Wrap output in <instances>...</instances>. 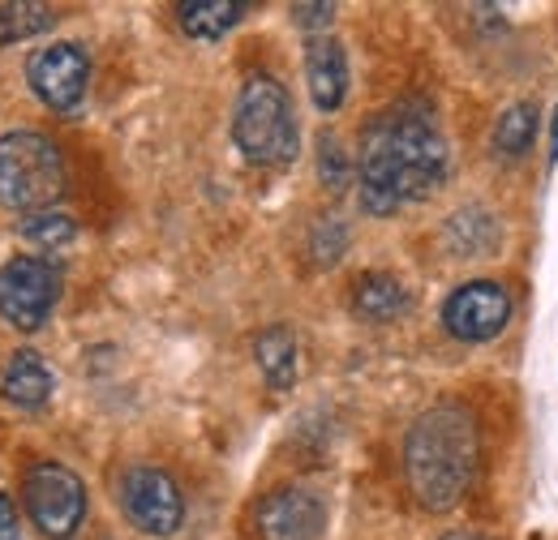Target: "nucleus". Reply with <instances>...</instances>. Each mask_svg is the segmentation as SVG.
Instances as JSON below:
<instances>
[{
	"mask_svg": "<svg viewBox=\"0 0 558 540\" xmlns=\"http://www.w3.org/2000/svg\"><path fill=\"white\" fill-rule=\"evenodd\" d=\"M356 172L361 206L369 214H396L447 181V142L425 108H400L365 130Z\"/></svg>",
	"mask_w": 558,
	"mask_h": 540,
	"instance_id": "1",
	"label": "nucleus"
},
{
	"mask_svg": "<svg viewBox=\"0 0 558 540\" xmlns=\"http://www.w3.org/2000/svg\"><path fill=\"white\" fill-rule=\"evenodd\" d=\"M404 472L425 511H451L477 472V420L460 404L421 412L404 438Z\"/></svg>",
	"mask_w": 558,
	"mask_h": 540,
	"instance_id": "2",
	"label": "nucleus"
},
{
	"mask_svg": "<svg viewBox=\"0 0 558 540\" xmlns=\"http://www.w3.org/2000/svg\"><path fill=\"white\" fill-rule=\"evenodd\" d=\"M232 137L241 146V155L250 163L263 168H283L296 159V116H292V99L276 77L254 73L241 86L236 99V116H232Z\"/></svg>",
	"mask_w": 558,
	"mask_h": 540,
	"instance_id": "3",
	"label": "nucleus"
},
{
	"mask_svg": "<svg viewBox=\"0 0 558 540\" xmlns=\"http://www.w3.org/2000/svg\"><path fill=\"white\" fill-rule=\"evenodd\" d=\"M65 194L61 150L44 134L13 130L0 137V202L22 214L52 210Z\"/></svg>",
	"mask_w": 558,
	"mask_h": 540,
	"instance_id": "4",
	"label": "nucleus"
},
{
	"mask_svg": "<svg viewBox=\"0 0 558 540\" xmlns=\"http://www.w3.org/2000/svg\"><path fill=\"white\" fill-rule=\"evenodd\" d=\"M22 502L35 528L52 540H70L86 519V484L65 464H35L22 480Z\"/></svg>",
	"mask_w": 558,
	"mask_h": 540,
	"instance_id": "5",
	"label": "nucleus"
},
{
	"mask_svg": "<svg viewBox=\"0 0 558 540\" xmlns=\"http://www.w3.org/2000/svg\"><path fill=\"white\" fill-rule=\"evenodd\" d=\"M61 296V270L48 258H13L0 267V318L17 331H39Z\"/></svg>",
	"mask_w": 558,
	"mask_h": 540,
	"instance_id": "6",
	"label": "nucleus"
},
{
	"mask_svg": "<svg viewBox=\"0 0 558 540\" xmlns=\"http://www.w3.org/2000/svg\"><path fill=\"white\" fill-rule=\"evenodd\" d=\"M121 511L146 537H172L185 519V502H181L177 480L163 468H150V464H134L121 476Z\"/></svg>",
	"mask_w": 558,
	"mask_h": 540,
	"instance_id": "7",
	"label": "nucleus"
},
{
	"mask_svg": "<svg viewBox=\"0 0 558 540\" xmlns=\"http://www.w3.org/2000/svg\"><path fill=\"white\" fill-rule=\"evenodd\" d=\"M507 322H511V296L502 283H489V279L456 287L442 305V327L464 343H486L502 335Z\"/></svg>",
	"mask_w": 558,
	"mask_h": 540,
	"instance_id": "8",
	"label": "nucleus"
},
{
	"mask_svg": "<svg viewBox=\"0 0 558 540\" xmlns=\"http://www.w3.org/2000/svg\"><path fill=\"white\" fill-rule=\"evenodd\" d=\"M26 77L35 86V95L52 108V112H70L82 103L86 82H90V61L77 44H48L31 57Z\"/></svg>",
	"mask_w": 558,
	"mask_h": 540,
	"instance_id": "9",
	"label": "nucleus"
},
{
	"mask_svg": "<svg viewBox=\"0 0 558 540\" xmlns=\"http://www.w3.org/2000/svg\"><path fill=\"white\" fill-rule=\"evenodd\" d=\"M327 506L310 489H276L258 506V537L263 540H323Z\"/></svg>",
	"mask_w": 558,
	"mask_h": 540,
	"instance_id": "10",
	"label": "nucleus"
},
{
	"mask_svg": "<svg viewBox=\"0 0 558 540\" xmlns=\"http://www.w3.org/2000/svg\"><path fill=\"white\" fill-rule=\"evenodd\" d=\"M305 77H310V95L323 112H336L349 95V57L331 35H314L305 44Z\"/></svg>",
	"mask_w": 558,
	"mask_h": 540,
	"instance_id": "11",
	"label": "nucleus"
},
{
	"mask_svg": "<svg viewBox=\"0 0 558 540\" xmlns=\"http://www.w3.org/2000/svg\"><path fill=\"white\" fill-rule=\"evenodd\" d=\"M352 309L369 322H391L409 309V292L396 274H383V270H369L356 279V292H352Z\"/></svg>",
	"mask_w": 558,
	"mask_h": 540,
	"instance_id": "12",
	"label": "nucleus"
},
{
	"mask_svg": "<svg viewBox=\"0 0 558 540\" xmlns=\"http://www.w3.org/2000/svg\"><path fill=\"white\" fill-rule=\"evenodd\" d=\"M0 395L17 407L48 404V395H52V369L35 352H13L9 369H4V382H0Z\"/></svg>",
	"mask_w": 558,
	"mask_h": 540,
	"instance_id": "13",
	"label": "nucleus"
},
{
	"mask_svg": "<svg viewBox=\"0 0 558 540\" xmlns=\"http://www.w3.org/2000/svg\"><path fill=\"white\" fill-rule=\"evenodd\" d=\"M254 356H258L263 378L276 391H288L296 382V335L288 327H267L263 335L254 339Z\"/></svg>",
	"mask_w": 558,
	"mask_h": 540,
	"instance_id": "14",
	"label": "nucleus"
},
{
	"mask_svg": "<svg viewBox=\"0 0 558 540\" xmlns=\"http://www.w3.org/2000/svg\"><path fill=\"white\" fill-rule=\"evenodd\" d=\"M177 13H181V30L190 39H219L241 22L245 4L241 0H185Z\"/></svg>",
	"mask_w": 558,
	"mask_h": 540,
	"instance_id": "15",
	"label": "nucleus"
},
{
	"mask_svg": "<svg viewBox=\"0 0 558 540\" xmlns=\"http://www.w3.org/2000/svg\"><path fill=\"white\" fill-rule=\"evenodd\" d=\"M533 137H537V108L533 103H511L494 125V150L515 159L533 146Z\"/></svg>",
	"mask_w": 558,
	"mask_h": 540,
	"instance_id": "16",
	"label": "nucleus"
},
{
	"mask_svg": "<svg viewBox=\"0 0 558 540\" xmlns=\"http://www.w3.org/2000/svg\"><path fill=\"white\" fill-rule=\"evenodd\" d=\"M52 22H57V13L48 4H35V0L0 4V44H22L31 35H44Z\"/></svg>",
	"mask_w": 558,
	"mask_h": 540,
	"instance_id": "17",
	"label": "nucleus"
},
{
	"mask_svg": "<svg viewBox=\"0 0 558 540\" xmlns=\"http://www.w3.org/2000/svg\"><path fill=\"white\" fill-rule=\"evenodd\" d=\"M22 236L35 241V245H65L73 241V219L70 214H57V210H39V214H26L22 219Z\"/></svg>",
	"mask_w": 558,
	"mask_h": 540,
	"instance_id": "18",
	"label": "nucleus"
},
{
	"mask_svg": "<svg viewBox=\"0 0 558 540\" xmlns=\"http://www.w3.org/2000/svg\"><path fill=\"white\" fill-rule=\"evenodd\" d=\"M0 540H22L17 506H13V498H4V493H0Z\"/></svg>",
	"mask_w": 558,
	"mask_h": 540,
	"instance_id": "19",
	"label": "nucleus"
},
{
	"mask_svg": "<svg viewBox=\"0 0 558 540\" xmlns=\"http://www.w3.org/2000/svg\"><path fill=\"white\" fill-rule=\"evenodd\" d=\"M331 4H292V17L301 22V26H327L331 22Z\"/></svg>",
	"mask_w": 558,
	"mask_h": 540,
	"instance_id": "20",
	"label": "nucleus"
},
{
	"mask_svg": "<svg viewBox=\"0 0 558 540\" xmlns=\"http://www.w3.org/2000/svg\"><path fill=\"white\" fill-rule=\"evenodd\" d=\"M323 150H327V159H323V176H327L331 185H340V181H344V159H340V146L327 137V142H323Z\"/></svg>",
	"mask_w": 558,
	"mask_h": 540,
	"instance_id": "21",
	"label": "nucleus"
},
{
	"mask_svg": "<svg viewBox=\"0 0 558 540\" xmlns=\"http://www.w3.org/2000/svg\"><path fill=\"white\" fill-rule=\"evenodd\" d=\"M550 163H558V108H555V130H550Z\"/></svg>",
	"mask_w": 558,
	"mask_h": 540,
	"instance_id": "22",
	"label": "nucleus"
},
{
	"mask_svg": "<svg viewBox=\"0 0 558 540\" xmlns=\"http://www.w3.org/2000/svg\"><path fill=\"white\" fill-rule=\"evenodd\" d=\"M447 540H477L473 532H456V537H447Z\"/></svg>",
	"mask_w": 558,
	"mask_h": 540,
	"instance_id": "23",
	"label": "nucleus"
}]
</instances>
